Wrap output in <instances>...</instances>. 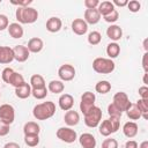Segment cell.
<instances>
[{"mask_svg": "<svg viewBox=\"0 0 148 148\" xmlns=\"http://www.w3.org/2000/svg\"><path fill=\"white\" fill-rule=\"evenodd\" d=\"M113 9H116V8L111 1H102V2H99L98 7H97V10L101 14V16H105L106 14L111 13Z\"/></svg>", "mask_w": 148, "mask_h": 148, "instance_id": "4316f807", "label": "cell"}, {"mask_svg": "<svg viewBox=\"0 0 148 148\" xmlns=\"http://www.w3.org/2000/svg\"><path fill=\"white\" fill-rule=\"evenodd\" d=\"M57 138L65 143H73L77 139L76 132L71 127H59L56 133Z\"/></svg>", "mask_w": 148, "mask_h": 148, "instance_id": "52a82bcc", "label": "cell"}, {"mask_svg": "<svg viewBox=\"0 0 148 148\" xmlns=\"http://www.w3.org/2000/svg\"><path fill=\"white\" fill-rule=\"evenodd\" d=\"M3 148H21V147H20V145L16 143V142H7V143L3 146Z\"/></svg>", "mask_w": 148, "mask_h": 148, "instance_id": "681fc988", "label": "cell"}, {"mask_svg": "<svg viewBox=\"0 0 148 148\" xmlns=\"http://www.w3.org/2000/svg\"><path fill=\"white\" fill-rule=\"evenodd\" d=\"M79 142L82 148H96V138L91 133H83L79 138Z\"/></svg>", "mask_w": 148, "mask_h": 148, "instance_id": "5bb4252c", "label": "cell"}, {"mask_svg": "<svg viewBox=\"0 0 148 148\" xmlns=\"http://www.w3.org/2000/svg\"><path fill=\"white\" fill-rule=\"evenodd\" d=\"M9 25V20H8V16L5 15V14H0V31L7 29Z\"/></svg>", "mask_w": 148, "mask_h": 148, "instance_id": "60d3db41", "label": "cell"}, {"mask_svg": "<svg viewBox=\"0 0 148 148\" xmlns=\"http://www.w3.org/2000/svg\"><path fill=\"white\" fill-rule=\"evenodd\" d=\"M147 75H148L147 73L143 74V83H145V86H147Z\"/></svg>", "mask_w": 148, "mask_h": 148, "instance_id": "f5cc1de1", "label": "cell"}, {"mask_svg": "<svg viewBox=\"0 0 148 148\" xmlns=\"http://www.w3.org/2000/svg\"><path fill=\"white\" fill-rule=\"evenodd\" d=\"M16 20L20 24H32L38 18V12L34 7H17L15 12Z\"/></svg>", "mask_w": 148, "mask_h": 148, "instance_id": "7a4b0ae2", "label": "cell"}, {"mask_svg": "<svg viewBox=\"0 0 148 148\" xmlns=\"http://www.w3.org/2000/svg\"><path fill=\"white\" fill-rule=\"evenodd\" d=\"M29 84L31 86V88H43V87H46L45 80H44V77L40 74H34L30 77V83Z\"/></svg>", "mask_w": 148, "mask_h": 148, "instance_id": "4dcf8cb0", "label": "cell"}, {"mask_svg": "<svg viewBox=\"0 0 148 148\" xmlns=\"http://www.w3.org/2000/svg\"><path fill=\"white\" fill-rule=\"evenodd\" d=\"M119 53H120V45L118 43L111 42V43L108 44V46H106V54H108L109 59L112 60V59L117 58L119 56Z\"/></svg>", "mask_w": 148, "mask_h": 148, "instance_id": "484cf974", "label": "cell"}, {"mask_svg": "<svg viewBox=\"0 0 148 148\" xmlns=\"http://www.w3.org/2000/svg\"><path fill=\"white\" fill-rule=\"evenodd\" d=\"M61 28H62V21L57 16H52L46 21V30L51 34H56L60 31Z\"/></svg>", "mask_w": 148, "mask_h": 148, "instance_id": "e0dca14e", "label": "cell"}, {"mask_svg": "<svg viewBox=\"0 0 148 148\" xmlns=\"http://www.w3.org/2000/svg\"><path fill=\"white\" fill-rule=\"evenodd\" d=\"M138 132H139V127H138V124L134 121H127L123 126V133L128 139L134 138L138 134Z\"/></svg>", "mask_w": 148, "mask_h": 148, "instance_id": "7402d4cb", "label": "cell"}, {"mask_svg": "<svg viewBox=\"0 0 148 148\" xmlns=\"http://www.w3.org/2000/svg\"><path fill=\"white\" fill-rule=\"evenodd\" d=\"M1 2H2V0H0V3H1Z\"/></svg>", "mask_w": 148, "mask_h": 148, "instance_id": "db71d44e", "label": "cell"}, {"mask_svg": "<svg viewBox=\"0 0 148 148\" xmlns=\"http://www.w3.org/2000/svg\"><path fill=\"white\" fill-rule=\"evenodd\" d=\"M54 113H56V104L51 101L39 103L35 105L32 109V116L37 120H47L52 118Z\"/></svg>", "mask_w": 148, "mask_h": 148, "instance_id": "6da1fadb", "label": "cell"}, {"mask_svg": "<svg viewBox=\"0 0 148 148\" xmlns=\"http://www.w3.org/2000/svg\"><path fill=\"white\" fill-rule=\"evenodd\" d=\"M138 148H148V141H142L140 143V146H138Z\"/></svg>", "mask_w": 148, "mask_h": 148, "instance_id": "f907efd6", "label": "cell"}, {"mask_svg": "<svg viewBox=\"0 0 148 148\" xmlns=\"http://www.w3.org/2000/svg\"><path fill=\"white\" fill-rule=\"evenodd\" d=\"M87 24H97L101 20V14L98 13L97 8L96 9H86L84 10V18Z\"/></svg>", "mask_w": 148, "mask_h": 148, "instance_id": "ffe728a7", "label": "cell"}, {"mask_svg": "<svg viewBox=\"0 0 148 148\" xmlns=\"http://www.w3.org/2000/svg\"><path fill=\"white\" fill-rule=\"evenodd\" d=\"M124 148H138V142L134 141V140H128L125 143V147Z\"/></svg>", "mask_w": 148, "mask_h": 148, "instance_id": "c3c4849f", "label": "cell"}, {"mask_svg": "<svg viewBox=\"0 0 148 148\" xmlns=\"http://www.w3.org/2000/svg\"><path fill=\"white\" fill-rule=\"evenodd\" d=\"M106 36L112 40V42H118L119 39H121L123 37V29L120 28V25L117 24H111L108 29H106Z\"/></svg>", "mask_w": 148, "mask_h": 148, "instance_id": "ac0fdd59", "label": "cell"}, {"mask_svg": "<svg viewBox=\"0 0 148 148\" xmlns=\"http://www.w3.org/2000/svg\"><path fill=\"white\" fill-rule=\"evenodd\" d=\"M139 96L142 99H148V87L147 86H142L139 88Z\"/></svg>", "mask_w": 148, "mask_h": 148, "instance_id": "f6af8a7d", "label": "cell"}, {"mask_svg": "<svg viewBox=\"0 0 148 148\" xmlns=\"http://www.w3.org/2000/svg\"><path fill=\"white\" fill-rule=\"evenodd\" d=\"M125 112H126L127 117L131 120H138V119L141 118V113H140V111H139V109H138L135 103H131V105L127 108V110Z\"/></svg>", "mask_w": 148, "mask_h": 148, "instance_id": "f1b7e54d", "label": "cell"}, {"mask_svg": "<svg viewBox=\"0 0 148 148\" xmlns=\"http://www.w3.org/2000/svg\"><path fill=\"white\" fill-rule=\"evenodd\" d=\"M0 97H1V92H0Z\"/></svg>", "mask_w": 148, "mask_h": 148, "instance_id": "11a10c76", "label": "cell"}, {"mask_svg": "<svg viewBox=\"0 0 148 148\" xmlns=\"http://www.w3.org/2000/svg\"><path fill=\"white\" fill-rule=\"evenodd\" d=\"M64 121L65 124L68 126V127H72V126H76L80 121V114L77 111L75 110H68L66 111L65 116H64Z\"/></svg>", "mask_w": 148, "mask_h": 148, "instance_id": "d6986e66", "label": "cell"}, {"mask_svg": "<svg viewBox=\"0 0 148 148\" xmlns=\"http://www.w3.org/2000/svg\"><path fill=\"white\" fill-rule=\"evenodd\" d=\"M13 52H14V60L18 62H24L30 57V52L24 45H15L13 47Z\"/></svg>", "mask_w": 148, "mask_h": 148, "instance_id": "8fae6325", "label": "cell"}, {"mask_svg": "<svg viewBox=\"0 0 148 148\" xmlns=\"http://www.w3.org/2000/svg\"><path fill=\"white\" fill-rule=\"evenodd\" d=\"M58 104L62 111L72 110V108L74 105V97L71 94H62V95H60V97L58 99Z\"/></svg>", "mask_w": 148, "mask_h": 148, "instance_id": "4fadbf2b", "label": "cell"}, {"mask_svg": "<svg viewBox=\"0 0 148 148\" xmlns=\"http://www.w3.org/2000/svg\"><path fill=\"white\" fill-rule=\"evenodd\" d=\"M95 90L101 95H105L111 90V83L109 81H106V80H101V81H98L96 83Z\"/></svg>", "mask_w": 148, "mask_h": 148, "instance_id": "83f0119b", "label": "cell"}, {"mask_svg": "<svg viewBox=\"0 0 148 148\" xmlns=\"http://www.w3.org/2000/svg\"><path fill=\"white\" fill-rule=\"evenodd\" d=\"M24 83H25V80H24L23 75L20 74V73H17V72H14V74H13L12 77H10L9 84L13 86L14 88H18V87L23 86Z\"/></svg>", "mask_w": 148, "mask_h": 148, "instance_id": "1f68e13d", "label": "cell"}, {"mask_svg": "<svg viewBox=\"0 0 148 148\" xmlns=\"http://www.w3.org/2000/svg\"><path fill=\"white\" fill-rule=\"evenodd\" d=\"M84 116V119H83V121H84V124H86V126H88V127H90V128H95V127H98V125H99V123L102 121V110H101V108H98V106H94L92 109H90L86 114H83Z\"/></svg>", "mask_w": 148, "mask_h": 148, "instance_id": "5b68a950", "label": "cell"}, {"mask_svg": "<svg viewBox=\"0 0 148 148\" xmlns=\"http://www.w3.org/2000/svg\"><path fill=\"white\" fill-rule=\"evenodd\" d=\"M83 5L87 9H96L99 5V1L98 0H84Z\"/></svg>", "mask_w": 148, "mask_h": 148, "instance_id": "b9f144b4", "label": "cell"}, {"mask_svg": "<svg viewBox=\"0 0 148 148\" xmlns=\"http://www.w3.org/2000/svg\"><path fill=\"white\" fill-rule=\"evenodd\" d=\"M12 5H15L17 7H27V6H30L32 3V0H22V1H15V0H12L10 1Z\"/></svg>", "mask_w": 148, "mask_h": 148, "instance_id": "ee69618b", "label": "cell"}, {"mask_svg": "<svg viewBox=\"0 0 148 148\" xmlns=\"http://www.w3.org/2000/svg\"><path fill=\"white\" fill-rule=\"evenodd\" d=\"M108 114L111 118H118V119H120L121 116H123V111L118 106H116L113 103H110L108 105Z\"/></svg>", "mask_w": 148, "mask_h": 148, "instance_id": "836d02e7", "label": "cell"}, {"mask_svg": "<svg viewBox=\"0 0 148 148\" xmlns=\"http://www.w3.org/2000/svg\"><path fill=\"white\" fill-rule=\"evenodd\" d=\"M13 74H14V69H13V68H10V67L3 68L2 73H1L2 81H3L5 83H8V84H9V81H10V77H12Z\"/></svg>", "mask_w": 148, "mask_h": 148, "instance_id": "74e56055", "label": "cell"}, {"mask_svg": "<svg viewBox=\"0 0 148 148\" xmlns=\"http://www.w3.org/2000/svg\"><path fill=\"white\" fill-rule=\"evenodd\" d=\"M116 106H118L123 112L127 110V108L131 105V102H130V98L127 96L126 92L124 91H118L114 94L113 96V102H112Z\"/></svg>", "mask_w": 148, "mask_h": 148, "instance_id": "30bf717a", "label": "cell"}, {"mask_svg": "<svg viewBox=\"0 0 148 148\" xmlns=\"http://www.w3.org/2000/svg\"><path fill=\"white\" fill-rule=\"evenodd\" d=\"M14 60V52L13 49L9 46H1L0 45V64L7 65Z\"/></svg>", "mask_w": 148, "mask_h": 148, "instance_id": "9a60e30c", "label": "cell"}, {"mask_svg": "<svg viewBox=\"0 0 148 148\" xmlns=\"http://www.w3.org/2000/svg\"><path fill=\"white\" fill-rule=\"evenodd\" d=\"M10 131V125L0 120V136H6Z\"/></svg>", "mask_w": 148, "mask_h": 148, "instance_id": "7bdbcfd3", "label": "cell"}, {"mask_svg": "<svg viewBox=\"0 0 148 148\" xmlns=\"http://www.w3.org/2000/svg\"><path fill=\"white\" fill-rule=\"evenodd\" d=\"M102 148H118V141L113 138H108L102 142Z\"/></svg>", "mask_w": 148, "mask_h": 148, "instance_id": "ab89813d", "label": "cell"}, {"mask_svg": "<svg viewBox=\"0 0 148 148\" xmlns=\"http://www.w3.org/2000/svg\"><path fill=\"white\" fill-rule=\"evenodd\" d=\"M71 28H72V31L77 36H82V35L87 34V31H88V24L86 23V21L83 18L73 20Z\"/></svg>", "mask_w": 148, "mask_h": 148, "instance_id": "7c38bea8", "label": "cell"}, {"mask_svg": "<svg viewBox=\"0 0 148 148\" xmlns=\"http://www.w3.org/2000/svg\"><path fill=\"white\" fill-rule=\"evenodd\" d=\"M75 75H76V71H75L74 66L71 64L61 65L58 69V76H59L60 81H62V82L72 81L75 77Z\"/></svg>", "mask_w": 148, "mask_h": 148, "instance_id": "9c48e42d", "label": "cell"}, {"mask_svg": "<svg viewBox=\"0 0 148 148\" xmlns=\"http://www.w3.org/2000/svg\"><path fill=\"white\" fill-rule=\"evenodd\" d=\"M24 142L29 147H36L39 143V135H24Z\"/></svg>", "mask_w": 148, "mask_h": 148, "instance_id": "d590c367", "label": "cell"}, {"mask_svg": "<svg viewBox=\"0 0 148 148\" xmlns=\"http://www.w3.org/2000/svg\"><path fill=\"white\" fill-rule=\"evenodd\" d=\"M44 47V42L39 37H32L29 39L27 49L29 50L30 53H39Z\"/></svg>", "mask_w": 148, "mask_h": 148, "instance_id": "2e32d148", "label": "cell"}, {"mask_svg": "<svg viewBox=\"0 0 148 148\" xmlns=\"http://www.w3.org/2000/svg\"><path fill=\"white\" fill-rule=\"evenodd\" d=\"M49 94L47 87L43 88H31V96H34L36 99H44Z\"/></svg>", "mask_w": 148, "mask_h": 148, "instance_id": "d6a6232c", "label": "cell"}, {"mask_svg": "<svg viewBox=\"0 0 148 148\" xmlns=\"http://www.w3.org/2000/svg\"><path fill=\"white\" fill-rule=\"evenodd\" d=\"M40 127L36 121H28L23 126L24 135H39Z\"/></svg>", "mask_w": 148, "mask_h": 148, "instance_id": "603a6c76", "label": "cell"}, {"mask_svg": "<svg viewBox=\"0 0 148 148\" xmlns=\"http://www.w3.org/2000/svg\"><path fill=\"white\" fill-rule=\"evenodd\" d=\"M113 3V6H118V7H126L127 6V0H113L111 1Z\"/></svg>", "mask_w": 148, "mask_h": 148, "instance_id": "7dc6e473", "label": "cell"}, {"mask_svg": "<svg viewBox=\"0 0 148 148\" xmlns=\"http://www.w3.org/2000/svg\"><path fill=\"white\" fill-rule=\"evenodd\" d=\"M116 65L113 60L109 58H95L92 61V69L98 74H110L114 71Z\"/></svg>", "mask_w": 148, "mask_h": 148, "instance_id": "3957f363", "label": "cell"}, {"mask_svg": "<svg viewBox=\"0 0 148 148\" xmlns=\"http://www.w3.org/2000/svg\"><path fill=\"white\" fill-rule=\"evenodd\" d=\"M120 127V119L118 118H109L99 123L98 125V132L102 136L108 138L109 135L116 133Z\"/></svg>", "mask_w": 148, "mask_h": 148, "instance_id": "277c9868", "label": "cell"}, {"mask_svg": "<svg viewBox=\"0 0 148 148\" xmlns=\"http://www.w3.org/2000/svg\"><path fill=\"white\" fill-rule=\"evenodd\" d=\"M47 90L52 94H61L65 90V83L60 80H52L47 84Z\"/></svg>", "mask_w": 148, "mask_h": 148, "instance_id": "d4e9b609", "label": "cell"}, {"mask_svg": "<svg viewBox=\"0 0 148 148\" xmlns=\"http://www.w3.org/2000/svg\"><path fill=\"white\" fill-rule=\"evenodd\" d=\"M136 106L141 113V118L143 119H148V99H142V98H139L136 101Z\"/></svg>", "mask_w": 148, "mask_h": 148, "instance_id": "f546056e", "label": "cell"}, {"mask_svg": "<svg viewBox=\"0 0 148 148\" xmlns=\"http://www.w3.org/2000/svg\"><path fill=\"white\" fill-rule=\"evenodd\" d=\"M147 58H148V52H145L143 57H142V67L145 73H148V64H147Z\"/></svg>", "mask_w": 148, "mask_h": 148, "instance_id": "bcb514c9", "label": "cell"}, {"mask_svg": "<svg viewBox=\"0 0 148 148\" xmlns=\"http://www.w3.org/2000/svg\"><path fill=\"white\" fill-rule=\"evenodd\" d=\"M147 42H148V39L146 38V39L143 40V49H145V52H148V46H147Z\"/></svg>", "mask_w": 148, "mask_h": 148, "instance_id": "816d5d0a", "label": "cell"}, {"mask_svg": "<svg viewBox=\"0 0 148 148\" xmlns=\"http://www.w3.org/2000/svg\"><path fill=\"white\" fill-rule=\"evenodd\" d=\"M87 40L92 46L94 45H98L101 43V40H102V35L98 31H91V32H89V35L87 37Z\"/></svg>", "mask_w": 148, "mask_h": 148, "instance_id": "e575fe53", "label": "cell"}, {"mask_svg": "<svg viewBox=\"0 0 148 148\" xmlns=\"http://www.w3.org/2000/svg\"><path fill=\"white\" fill-rule=\"evenodd\" d=\"M126 7L128 8L130 12H132V13H138V12L140 10V8H141V3H140L138 0H131V1L127 2V6H126Z\"/></svg>", "mask_w": 148, "mask_h": 148, "instance_id": "f35d334b", "label": "cell"}, {"mask_svg": "<svg viewBox=\"0 0 148 148\" xmlns=\"http://www.w3.org/2000/svg\"><path fill=\"white\" fill-rule=\"evenodd\" d=\"M8 34L10 37L15 38V39H18V38H22L23 35H24V30L22 28V25L18 23V22H14V23H9L8 25Z\"/></svg>", "mask_w": 148, "mask_h": 148, "instance_id": "44dd1931", "label": "cell"}, {"mask_svg": "<svg viewBox=\"0 0 148 148\" xmlns=\"http://www.w3.org/2000/svg\"><path fill=\"white\" fill-rule=\"evenodd\" d=\"M0 120L12 125L15 120V109L10 104H1L0 105Z\"/></svg>", "mask_w": 148, "mask_h": 148, "instance_id": "ba28073f", "label": "cell"}, {"mask_svg": "<svg viewBox=\"0 0 148 148\" xmlns=\"http://www.w3.org/2000/svg\"><path fill=\"white\" fill-rule=\"evenodd\" d=\"M95 101L96 96L91 91H84L81 96V102H80V111L86 114L90 109L95 106Z\"/></svg>", "mask_w": 148, "mask_h": 148, "instance_id": "8992f818", "label": "cell"}, {"mask_svg": "<svg viewBox=\"0 0 148 148\" xmlns=\"http://www.w3.org/2000/svg\"><path fill=\"white\" fill-rule=\"evenodd\" d=\"M15 96L20 99H25L29 96H31V86L29 83H24L23 86L15 88Z\"/></svg>", "mask_w": 148, "mask_h": 148, "instance_id": "cb8c5ba5", "label": "cell"}, {"mask_svg": "<svg viewBox=\"0 0 148 148\" xmlns=\"http://www.w3.org/2000/svg\"><path fill=\"white\" fill-rule=\"evenodd\" d=\"M103 18H104V21L105 22H108V23H114L116 21H118V18H119V13H118V10L117 9H113L111 13H109V14H106L105 16H103Z\"/></svg>", "mask_w": 148, "mask_h": 148, "instance_id": "8d00e7d4", "label": "cell"}]
</instances>
